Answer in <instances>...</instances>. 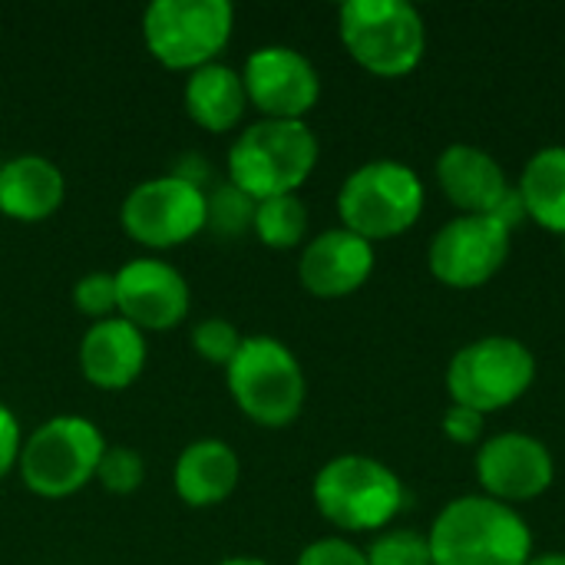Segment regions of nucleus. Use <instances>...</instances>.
I'll return each instance as SVG.
<instances>
[{"label":"nucleus","mask_w":565,"mask_h":565,"mask_svg":"<svg viewBox=\"0 0 565 565\" xmlns=\"http://www.w3.org/2000/svg\"><path fill=\"white\" fill-rule=\"evenodd\" d=\"M185 113L195 126L209 132H228L238 126V119L248 109L245 79L238 70L225 63H209L185 79Z\"/></svg>","instance_id":"20"},{"label":"nucleus","mask_w":565,"mask_h":565,"mask_svg":"<svg viewBox=\"0 0 565 565\" xmlns=\"http://www.w3.org/2000/svg\"><path fill=\"white\" fill-rule=\"evenodd\" d=\"M536 377V358L516 338H483L454 354L447 387L454 404L493 414L516 404Z\"/></svg>","instance_id":"9"},{"label":"nucleus","mask_w":565,"mask_h":565,"mask_svg":"<svg viewBox=\"0 0 565 565\" xmlns=\"http://www.w3.org/2000/svg\"><path fill=\"white\" fill-rule=\"evenodd\" d=\"M298 565H367V556L351 546L348 540H318L311 546H305V553L298 556Z\"/></svg>","instance_id":"28"},{"label":"nucleus","mask_w":565,"mask_h":565,"mask_svg":"<svg viewBox=\"0 0 565 565\" xmlns=\"http://www.w3.org/2000/svg\"><path fill=\"white\" fill-rule=\"evenodd\" d=\"M437 179L447 199L467 215H490L510 192L500 162L477 146H450L437 159Z\"/></svg>","instance_id":"19"},{"label":"nucleus","mask_w":565,"mask_h":565,"mask_svg":"<svg viewBox=\"0 0 565 565\" xmlns=\"http://www.w3.org/2000/svg\"><path fill=\"white\" fill-rule=\"evenodd\" d=\"M341 40L377 76L411 73L427 46L424 20L404 0H348L341 7Z\"/></svg>","instance_id":"8"},{"label":"nucleus","mask_w":565,"mask_h":565,"mask_svg":"<svg viewBox=\"0 0 565 565\" xmlns=\"http://www.w3.org/2000/svg\"><path fill=\"white\" fill-rule=\"evenodd\" d=\"M374 271V248L367 238L331 228L308 242L298 262V278L315 298H344L358 291Z\"/></svg>","instance_id":"15"},{"label":"nucleus","mask_w":565,"mask_h":565,"mask_svg":"<svg viewBox=\"0 0 565 565\" xmlns=\"http://www.w3.org/2000/svg\"><path fill=\"white\" fill-rule=\"evenodd\" d=\"M119 318L139 331L179 328L192 308V291L185 275L162 258H132L116 271Z\"/></svg>","instance_id":"13"},{"label":"nucleus","mask_w":565,"mask_h":565,"mask_svg":"<svg viewBox=\"0 0 565 565\" xmlns=\"http://www.w3.org/2000/svg\"><path fill=\"white\" fill-rule=\"evenodd\" d=\"M73 308L93 321L116 318L119 301H116V271H89L73 285Z\"/></svg>","instance_id":"25"},{"label":"nucleus","mask_w":565,"mask_h":565,"mask_svg":"<svg viewBox=\"0 0 565 565\" xmlns=\"http://www.w3.org/2000/svg\"><path fill=\"white\" fill-rule=\"evenodd\" d=\"M318 513L348 533H371L387 526L404 507V487L381 460L344 454L328 460L315 477Z\"/></svg>","instance_id":"5"},{"label":"nucleus","mask_w":565,"mask_h":565,"mask_svg":"<svg viewBox=\"0 0 565 565\" xmlns=\"http://www.w3.org/2000/svg\"><path fill=\"white\" fill-rule=\"evenodd\" d=\"M63 172L36 152L13 156L0 166V215L13 222H43L63 205Z\"/></svg>","instance_id":"18"},{"label":"nucleus","mask_w":565,"mask_h":565,"mask_svg":"<svg viewBox=\"0 0 565 565\" xmlns=\"http://www.w3.org/2000/svg\"><path fill=\"white\" fill-rule=\"evenodd\" d=\"M225 384L238 411L262 427H288L305 407V371L298 358L268 334L242 338L225 367Z\"/></svg>","instance_id":"3"},{"label":"nucleus","mask_w":565,"mask_h":565,"mask_svg":"<svg viewBox=\"0 0 565 565\" xmlns=\"http://www.w3.org/2000/svg\"><path fill=\"white\" fill-rule=\"evenodd\" d=\"M242 344V334L232 321L225 318H205L192 328V348L199 358H205L209 364H222L228 367V361L235 358Z\"/></svg>","instance_id":"27"},{"label":"nucleus","mask_w":565,"mask_h":565,"mask_svg":"<svg viewBox=\"0 0 565 565\" xmlns=\"http://www.w3.org/2000/svg\"><path fill=\"white\" fill-rule=\"evenodd\" d=\"M252 232L268 248H295L308 232V209L298 195L265 199L255 209V228Z\"/></svg>","instance_id":"22"},{"label":"nucleus","mask_w":565,"mask_h":565,"mask_svg":"<svg viewBox=\"0 0 565 565\" xmlns=\"http://www.w3.org/2000/svg\"><path fill=\"white\" fill-rule=\"evenodd\" d=\"M444 434H447L454 444H473V440H480V434H483V414L454 404V407L447 411V417H444Z\"/></svg>","instance_id":"29"},{"label":"nucleus","mask_w":565,"mask_h":565,"mask_svg":"<svg viewBox=\"0 0 565 565\" xmlns=\"http://www.w3.org/2000/svg\"><path fill=\"white\" fill-rule=\"evenodd\" d=\"M526 565H565L563 553H550V556H540V559H530Z\"/></svg>","instance_id":"31"},{"label":"nucleus","mask_w":565,"mask_h":565,"mask_svg":"<svg viewBox=\"0 0 565 565\" xmlns=\"http://www.w3.org/2000/svg\"><path fill=\"white\" fill-rule=\"evenodd\" d=\"M516 192L523 199L526 218L565 235V146H550L536 152L526 162Z\"/></svg>","instance_id":"21"},{"label":"nucleus","mask_w":565,"mask_h":565,"mask_svg":"<svg viewBox=\"0 0 565 565\" xmlns=\"http://www.w3.org/2000/svg\"><path fill=\"white\" fill-rule=\"evenodd\" d=\"M348 232L374 242L407 232L424 212V185L417 172L394 159H374L354 169L338 195Z\"/></svg>","instance_id":"7"},{"label":"nucleus","mask_w":565,"mask_h":565,"mask_svg":"<svg viewBox=\"0 0 565 565\" xmlns=\"http://www.w3.org/2000/svg\"><path fill=\"white\" fill-rule=\"evenodd\" d=\"M20 447H23L20 424H17V417H13V411H10L7 404H0V480L17 467Z\"/></svg>","instance_id":"30"},{"label":"nucleus","mask_w":565,"mask_h":565,"mask_svg":"<svg viewBox=\"0 0 565 565\" xmlns=\"http://www.w3.org/2000/svg\"><path fill=\"white\" fill-rule=\"evenodd\" d=\"M245 93L265 119H301L318 106L321 76L315 63L291 46H258L242 66Z\"/></svg>","instance_id":"11"},{"label":"nucleus","mask_w":565,"mask_h":565,"mask_svg":"<svg viewBox=\"0 0 565 565\" xmlns=\"http://www.w3.org/2000/svg\"><path fill=\"white\" fill-rule=\"evenodd\" d=\"M427 543L434 565H526L533 553L523 516L490 497L447 503Z\"/></svg>","instance_id":"1"},{"label":"nucleus","mask_w":565,"mask_h":565,"mask_svg":"<svg viewBox=\"0 0 565 565\" xmlns=\"http://www.w3.org/2000/svg\"><path fill=\"white\" fill-rule=\"evenodd\" d=\"M235 26L228 0H152L142 13V40L166 70H202L218 63Z\"/></svg>","instance_id":"6"},{"label":"nucleus","mask_w":565,"mask_h":565,"mask_svg":"<svg viewBox=\"0 0 565 565\" xmlns=\"http://www.w3.org/2000/svg\"><path fill=\"white\" fill-rule=\"evenodd\" d=\"M255 209L258 202L242 192L235 182H218L212 192H205V228L222 235V238H235L255 228Z\"/></svg>","instance_id":"23"},{"label":"nucleus","mask_w":565,"mask_h":565,"mask_svg":"<svg viewBox=\"0 0 565 565\" xmlns=\"http://www.w3.org/2000/svg\"><path fill=\"white\" fill-rule=\"evenodd\" d=\"M242 480V460L238 454L215 437L189 444L172 467V487L175 497L192 510H209L225 503Z\"/></svg>","instance_id":"17"},{"label":"nucleus","mask_w":565,"mask_h":565,"mask_svg":"<svg viewBox=\"0 0 565 565\" xmlns=\"http://www.w3.org/2000/svg\"><path fill=\"white\" fill-rule=\"evenodd\" d=\"M96 480L106 493L129 497L146 480V460L132 447H106V454L96 467Z\"/></svg>","instance_id":"24"},{"label":"nucleus","mask_w":565,"mask_h":565,"mask_svg":"<svg viewBox=\"0 0 565 565\" xmlns=\"http://www.w3.org/2000/svg\"><path fill=\"white\" fill-rule=\"evenodd\" d=\"M477 473L490 500H533L553 483V457L536 437L500 434L483 444Z\"/></svg>","instance_id":"14"},{"label":"nucleus","mask_w":565,"mask_h":565,"mask_svg":"<svg viewBox=\"0 0 565 565\" xmlns=\"http://www.w3.org/2000/svg\"><path fill=\"white\" fill-rule=\"evenodd\" d=\"M318 166V136L301 119L252 122L228 149V182L255 202L295 195Z\"/></svg>","instance_id":"2"},{"label":"nucleus","mask_w":565,"mask_h":565,"mask_svg":"<svg viewBox=\"0 0 565 565\" xmlns=\"http://www.w3.org/2000/svg\"><path fill=\"white\" fill-rule=\"evenodd\" d=\"M510 258V228L493 215H460L447 222L430 245V271L450 288L490 281Z\"/></svg>","instance_id":"12"},{"label":"nucleus","mask_w":565,"mask_h":565,"mask_svg":"<svg viewBox=\"0 0 565 565\" xmlns=\"http://www.w3.org/2000/svg\"><path fill=\"white\" fill-rule=\"evenodd\" d=\"M364 556H367V565H434L430 543L411 530L384 533L381 540H374V546Z\"/></svg>","instance_id":"26"},{"label":"nucleus","mask_w":565,"mask_h":565,"mask_svg":"<svg viewBox=\"0 0 565 565\" xmlns=\"http://www.w3.org/2000/svg\"><path fill=\"white\" fill-rule=\"evenodd\" d=\"M106 454L99 427L79 414H60L43 420L20 447V480L43 500H63L96 480V467Z\"/></svg>","instance_id":"4"},{"label":"nucleus","mask_w":565,"mask_h":565,"mask_svg":"<svg viewBox=\"0 0 565 565\" xmlns=\"http://www.w3.org/2000/svg\"><path fill=\"white\" fill-rule=\"evenodd\" d=\"M119 222L122 232L146 248H175L205 232V189L172 172L146 179L122 199Z\"/></svg>","instance_id":"10"},{"label":"nucleus","mask_w":565,"mask_h":565,"mask_svg":"<svg viewBox=\"0 0 565 565\" xmlns=\"http://www.w3.org/2000/svg\"><path fill=\"white\" fill-rule=\"evenodd\" d=\"M218 565H268L265 559H255V556H232V559H222Z\"/></svg>","instance_id":"32"},{"label":"nucleus","mask_w":565,"mask_h":565,"mask_svg":"<svg viewBox=\"0 0 565 565\" xmlns=\"http://www.w3.org/2000/svg\"><path fill=\"white\" fill-rule=\"evenodd\" d=\"M146 367V334L126 318L93 321L79 341V371L99 391H126Z\"/></svg>","instance_id":"16"}]
</instances>
